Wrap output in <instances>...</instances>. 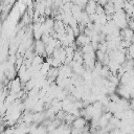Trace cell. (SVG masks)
I'll return each mask as SVG.
<instances>
[{
    "mask_svg": "<svg viewBox=\"0 0 134 134\" xmlns=\"http://www.w3.org/2000/svg\"><path fill=\"white\" fill-rule=\"evenodd\" d=\"M71 124H72V127H73L74 129H80V130H82V132H83V129L87 126V120H86L85 117L76 116V118H74Z\"/></svg>",
    "mask_w": 134,
    "mask_h": 134,
    "instance_id": "obj_1",
    "label": "cell"
},
{
    "mask_svg": "<svg viewBox=\"0 0 134 134\" xmlns=\"http://www.w3.org/2000/svg\"><path fill=\"white\" fill-rule=\"evenodd\" d=\"M9 90L10 93L17 94L19 92H21V81L20 79H14L9 85Z\"/></svg>",
    "mask_w": 134,
    "mask_h": 134,
    "instance_id": "obj_2",
    "label": "cell"
},
{
    "mask_svg": "<svg viewBox=\"0 0 134 134\" xmlns=\"http://www.w3.org/2000/svg\"><path fill=\"white\" fill-rule=\"evenodd\" d=\"M91 42V39L89 36H87L86 34H81V35H77V38H76V43L81 46H84L88 43Z\"/></svg>",
    "mask_w": 134,
    "mask_h": 134,
    "instance_id": "obj_3",
    "label": "cell"
},
{
    "mask_svg": "<svg viewBox=\"0 0 134 134\" xmlns=\"http://www.w3.org/2000/svg\"><path fill=\"white\" fill-rule=\"evenodd\" d=\"M35 50L37 52V54H44L45 53V43L42 40H37V42L35 43Z\"/></svg>",
    "mask_w": 134,
    "mask_h": 134,
    "instance_id": "obj_4",
    "label": "cell"
},
{
    "mask_svg": "<svg viewBox=\"0 0 134 134\" xmlns=\"http://www.w3.org/2000/svg\"><path fill=\"white\" fill-rule=\"evenodd\" d=\"M129 105H130V109H132V110H134V97H132V99L130 100V103H129Z\"/></svg>",
    "mask_w": 134,
    "mask_h": 134,
    "instance_id": "obj_5",
    "label": "cell"
}]
</instances>
